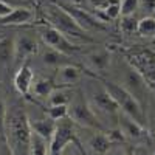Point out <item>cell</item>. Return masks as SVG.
<instances>
[{"label":"cell","mask_w":155,"mask_h":155,"mask_svg":"<svg viewBox=\"0 0 155 155\" xmlns=\"http://www.w3.org/2000/svg\"><path fill=\"white\" fill-rule=\"evenodd\" d=\"M112 143L107 138L106 134H102L101 130H98L92 138L88 140V149L92 150L93 155H106L110 149Z\"/></svg>","instance_id":"13"},{"label":"cell","mask_w":155,"mask_h":155,"mask_svg":"<svg viewBox=\"0 0 155 155\" xmlns=\"http://www.w3.org/2000/svg\"><path fill=\"white\" fill-rule=\"evenodd\" d=\"M45 14L51 23V27L61 31L64 36H70V37L85 41V42H92V37H88L85 34V31L78 25V22L71 17V14L64 6L48 5L45 9Z\"/></svg>","instance_id":"2"},{"label":"cell","mask_w":155,"mask_h":155,"mask_svg":"<svg viewBox=\"0 0 155 155\" xmlns=\"http://www.w3.org/2000/svg\"><path fill=\"white\" fill-rule=\"evenodd\" d=\"M137 33L144 37H152L155 36V17H144L138 20Z\"/></svg>","instance_id":"18"},{"label":"cell","mask_w":155,"mask_h":155,"mask_svg":"<svg viewBox=\"0 0 155 155\" xmlns=\"http://www.w3.org/2000/svg\"><path fill=\"white\" fill-rule=\"evenodd\" d=\"M127 84L130 87H134L135 90H143V79L135 71H130L127 74Z\"/></svg>","instance_id":"26"},{"label":"cell","mask_w":155,"mask_h":155,"mask_svg":"<svg viewBox=\"0 0 155 155\" xmlns=\"http://www.w3.org/2000/svg\"><path fill=\"white\" fill-rule=\"evenodd\" d=\"M0 155H12V153H11V152H9V149L6 147V149H3L2 152H0Z\"/></svg>","instance_id":"33"},{"label":"cell","mask_w":155,"mask_h":155,"mask_svg":"<svg viewBox=\"0 0 155 155\" xmlns=\"http://www.w3.org/2000/svg\"><path fill=\"white\" fill-rule=\"evenodd\" d=\"M41 37H42L44 44H47L50 48H54V50L61 51V53H64V54H70L74 50H78L76 45H73L61 31H58L53 27L44 28L42 33H41Z\"/></svg>","instance_id":"5"},{"label":"cell","mask_w":155,"mask_h":155,"mask_svg":"<svg viewBox=\"0 0 155 155\" xmlns=\"http://www.w3.org/2000/svg\"><path fill=\"white\" fill-rule=\"evenodd\" d=\"M37 45L34 42V39L28 36H22L17 41H14V61L20 62L23 59H27V56L36 53Z\"/></svg>","instance_id":"9"},{"label":"cell","mask_w":155,"mask_h":155,"mask_svg":"<svg viewBox=\"0 0 155 155\" xmlns=\"http://www.w3.org/2000/svg\"><path fill=\"white\" fill-rule=\"evenodd\" d=\"M68 116V106L62 104V106H50L48 109V118H51L53 121H59L62 118Z\"/></svg>","instance_id":"21"},{"label":"cell","mask_w":155,"mask_h":155,"mask_svg":"<svg viewBox=\"0 0 155 155\" xmlns=\"http://www.w3.org/2000/svg\"><path fill=\"white\" fill-rule=\"evenodd\" d=\"M68 118L73 123H78L84 127L93 129V130H102V126L98 120L95 110L88 106L87 101H74L71 106H68Z\"/></svg>","instance_id":"4"},{"label":"cell","mask_w":155,"mask_h":155,"mask_svg":"<svg viewBox=\"0 0 155 155\" xmlns=\"http://www.w3.org/2000/svg\"><path fill=\"white\" fill-rule=\"evenodd\" d=\"M14 62V41L9 37L0 39V67H8Z\"/></svg>","instance_id":"15"},{"label":"cell","mask_w":155,"mask_h":155,"mask_svg":"<svg viewBox=\"0 0 155 155\" xmlns=\"http://www.w3.org/2000/svg\"><path fill=\"white\" fill-rule=\"evenodd\" d=\"M102 11L106 12V19H118L121 16L120 3H109Z\"/></svg>","instance_id":"25"},{"label":"cell","mask_w":155,"mask_h":155,"mask_svg":"<svg viewBox=\"0 0 155 155\" xmlns=\"http://www.w3.org/2000/svg\"><path fill=\"white\" fill-rule=\"evenodd\" d=\"M144 5L147 6V9L153 11V8H155V0H144Z\"/></svg>","instance_id":"32"},{"label":"cell","mask_w":155,"mask_h":155,"mask_svg":"<svg viewBox=\"0 0 155 155\" xmlns=\"http://www.w3.org/2000/svg\"><path fill=\"white\" fill-rule=\"evenodd\" d=\"M74 138V123L68 118L56 121L54 134L50 140V155H62L64 149L70 144Z\"/></svg>","instance_id":"3"},{"label":"cell","mask_w":155,"mask_h":155,"mask_svg":"<svg viewBox=\"0 0 155 155\" xmlns=\"http://www.w3.org/2000/svg\"><path fill=\"white\" fill-rule=\"evenodd\" d=\"M106 135H107V138L110 140L112 144H113V143H123V141L126 140L124 134L120 130V129H112V130H107Z\"/></svg>","instance_id":"27"},{"label":"cell","mask_w":155,"mask_h":155,"mask_svg":"<svg viewBox=\"0 0 155 155\" xmlns=\"http://www.w3.org/2000/svg\"><path fill=\"white\" fill-rule=\"evenodd\" d=\"M48 98H50V106H62V104L68 106V102H70V93L62 88L53 90Z\"/></svg>","instance_id":"20"},{"label":"cell","mask_w":155,"mask_h":155,"mask_svg":"<svg viewBox=\"0 0 155 155\" xmlns=\"http://www.w3.org/2000/svg\"><path fill=\"white\" fill-rule=\"evenodd\" d=\"M132 155H152L149 150H146V149H137Z\"/></svg>","instance_id":"31"},{"label":"cell","mask_w":155,"mask_h":155,"mask_svg":"<svg viewBox=\"0 0 155 155\" xmlns=\"http://www.w3.org/2000/svg\"><path fill=\"white\" fill-rule=\"evenodd\" d=\"M65 8V6H64ZM71 17L78 22V25L84 30V31H96V30H106V25L102 20L96 19L95 16H92L90 12H87L85 9H79V8H65Z\"/></svg>","instance_id":"6"},{"label":"cell","mask_w":155,"mask_h":155,"mask_svg":"<svg viewBox=\"0 0 155 155\" xmlns=\"http://www.w3.org/2000/svg\"><path fill=\"white\" fill-rule=\"evenodd\" d=\"M62 56H64V53H61V51H58L54 48H50L42 54V61L47 65H59Z\"/></svg>","instance_id":"22"},{"label":"cell","mask_w":155,"mask_h":155,"mask_svg":"<svg viewBox=\"0 0 155 155\" xmlns=\"http://www.w3.org/2000/svg\"><path fill=\"white\" fill-rule=\"evenodd\" d=\"M90 5L95 6L96 9H104L109 5V0H88Z\"/></svg>","instance_id":"29"},{"label":"cell","mask_w":155,"mask_h":155,"mask_svg":"<svg viewBox=\"0 0 155 155\" xmlns=\"http://www.w3.org/2000/svg\"><path fill=\"white\" fill-rule=\"evenodd\" d=\"M118 155H132L130 152H123V153H118Z\"/></svg>","instance_id":"35"},{"label":"cell","mask_w":155,"mask_h":155,"mask_svg":"<svg viewBox=\"0 0 155 155\" xmlns=\"http://www.w3.org/2000/svg\"><path fill=\"white\" fill-rule=\"evenodd\" d=\"M30 129H31V132L37 134V135H41L42 138L45 140H51V137H53L54 134V129H56V121H53L51 118H42V120H30Z\"/></svg>","instance_id":"11"},{"label":"cell","mask_w":155,"mask_h":155,"mask_svg":"<svg viewBox=\"0 0 155 155\" xmlns=\"http://www.w3.org/2000/svg\"><path fill=\"white\" fill-rule=\"evenodd\" d=\"M153 14H155V8H153ZM153 17H155V16H153Z\"/></svg>","instance_id":"36"},{"label":"cell","mask_w":155,"mask_h":155,"mask_svg":"<svg viewBox=\"0 0 155 155\" xmlns=\"http://www.w3.org/2000/svg\"><path fill=\"white\" fill-rule=\"evenodd\" d=\"M3 135L6 138V147L12 155H30L31 129L28 116L23 110H6Z\"/></svg>","instance_id":"1"},{"label":"cell","mask_w":155,"mask_h":155,"mask_svg":"<svg viewBox=\"0 0 155 155\" xmlns=\"http://www.w3.org/2000/svg\"><path fill=\"white\" fill-rule=\"evenodd\" d=\"M31 90L34 92V95L41 96V98H47L50 96V93L54 90V85L50 79H45V78H39V79L33 81V87Z\"/></svg>","instance_id":"17"},{"label":"cell","mask_w":155,"mask_h":155,"mask_svg":"<svg viewBox=\"0 0 155 155\" xmlns=\"http://www.w3.org/2000/svg\"><path fill=\"white\" fill-rule=\"evenodd\" d=\"M71 2H73L74 5H82V3L85 2V0H71Z\"/></svg>","instance_id":"34"},{"label":"cell","mask_w":155,"mask_h":155,"mask_svg":"<svg viewBox=\"0 0 155 155\" xmlns=\"http://www.w3.org/2000/svg\"><path fill=\"white\" fill-rule=\"evenodd\" d=\"M5 116H6V107L0 101V134L3 135V127H5Z\"/></svg>","instance_id":"28"},{"label":"cell","mask_w":155,"mask_h":155,"mask_svg":"<svg viewBox=\"0 0 155 155\" xmlns=\"http://www.w3.org/2000/svg\"><path fill=\"white\" fill-rule=\"evenodd\" d=\"M137 27H138V20L134 19V14L132 16H123V22H121L123 31L134 33V31H137Z\"/></svg>","instance_id":"24"},{"label":"cell","mask_w":155,"mask_h":155,"mask_svg":"<svg viewBox=\"0 0 155 155\" xmlns=\"http://www.w3.org/2000/svg\"><path fill=\"white\" fill-rule=\"evenodd\" d=\"M33 81H34L33 70L28 65H22L14 76V87L20 95L28 96L31 92V87H33Z\"/></svg>","instance_id":"8"},{"label":"cell","mask_w":155,"mask_h":155,"mask_svg":"<svg viewBox=\"0 0 155 155\" xmlns=\"http://www.w3.org/2000/svg\"><path fill=\"white\" fill-rule=\"evenodd\" d=\"M81 71L74 65H61L58 70V76H56V82L61 85H70L79 81Z\"/></svg>","instance_id":"14"},{"label":"cell","mask_w":155,"mask_h":155,"mask_svg":"<svg viewBox=\"0 0 155 155\" xmlns=\"http://www.w3.org/2000/svg\"><path fill=\"white\" fill-rule=\"evenodd\" d=\"M93 104L95 107L102 112V113H107V115H116L120 110L118 104L113 101V98L106 92V90H102V92H98L93 95Z\"/></svg>","instance_id":"10"},{"label":"cell","mask_w":155,"mask_h":155,"mask_svg":"<svg viewBox=\"0 0 155 155\" xmlns=\"http://www.w3.org/2000/svg\"><path fill=\"white\" fill-rule=\"evenodd\" d=\"M138 5H140V0H123V3L120 5L121 16H132L138 9Z\"/></svg>","instance_id":"23"},{"label":"cell","mask_w":155,"mask_h":155,"mask_svg":"<svg viewBox=\"0 0 155 155\" xmlns=\"http://www.w3.org/2000/svg\"><path fill=\"white\" fill-rule=\"evenodd\" d=\"M33 19V12L27 8H12V11L8 16L0 17V23L2 25H23Z\"/></svg>","instance_id":"12"},{"label":"cell","mask_w":155,"mask_h":155,"mask_svg":"<svg viewBox=\"0 0 155 155\" xmlns=\"http://www.w3.org/2000/svg\"><path fill=\"white\" fill-rule=\"evenodd\" d=\"M11 11H12V8H11L8 3H5V2H2V0H0V17L8 16Z\"/></svg>","instance_id":"30"},{"label":"cell","mask_w":155,"mask_h":155,"mask_svg":"<svg viewBox=\"0 0 155 155\" xmlns=\"http://www.w3.org/2000/svg\"><path fill=\"white\" fill-rule=\"evenodd\" d=\"M118 123H120V130L124 134L126 138L138 140V138L143 137V134H144V126H141L140 123L132 120L130 116L126 115L124 112H121L118 115Z\"/></svg>","instance_id":"7"},{"label":"cell","mask_w":155,"mask_h":155,"mask_svg":"<svg viewBox=\"0 0 155 155\" xmlns=\"http://www.w3.org/2000/svg\"><path fill=\"white\" fill-rule=\"evenodd\" d=\"M30 155H50V141L31 132L30 141Z\"/></svg>","instance_id":"16"},{"label":"cell","mask_w":155,"mask_h":155,"mask_svg":"<svg viewBox=\"0 0 155 155\" xmlns=\"http://www.w3.org/2000/svg\"><path fill=\"white\" fill-rule=\"evenodd\" d=\"M90 64L93 65V68H96V70H106L107 68V65H109V62H110V59H109V54L106 53V51H96V53H93V54H90Z\"/></svg>","instance_id":"19"}]
</instances>
